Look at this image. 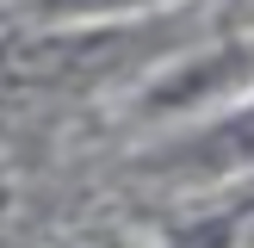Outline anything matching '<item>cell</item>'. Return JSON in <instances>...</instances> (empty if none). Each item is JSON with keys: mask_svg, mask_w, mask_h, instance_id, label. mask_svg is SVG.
Instances as JSON below:
<instances>
[{"mask_svg": "<svg viewBox=\"0 0 254 248\" xmlns=\"http://www.w3.org/2000/svg\"><path fill=\"white\" fill-rule=\"evenodd\" d=\"M168 248H230V223H223V217H205V223H192V230H180Z\"/></svg>", "mask_w": 254, "mask_h": 248, "instance_id": "cell-1", "label": "cell"}]
</instances>
